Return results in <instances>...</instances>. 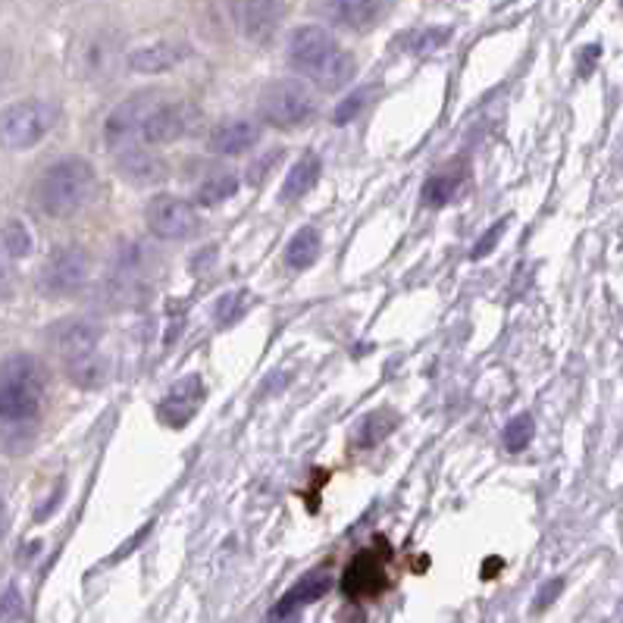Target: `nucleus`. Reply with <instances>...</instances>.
<instances>
[{
	"instance_id": "6",
	"label": "nucleus",
	"mask_w": 623,
	"mask_h": 623,
	"mask_svg": "<svg viewBox=\"0 0 623 623\" xmlns=\"http://www.w3.org/2000/svg\"><path fill=\"white\" fill-rule=\"evenodd\" d=\"M204 116L201 110L185 104V101H160L151 110V116L145 120V129H141V141L145 145H172V141H182V138H192L194 132L201 129Z\"/></svg>"
},
{
	"instance_id": "25",
	"label": "nucleus",
	"mask_w": 623,
	"mask_h": 623,
	"mask_svg": "<svg viewBox=\"0 0 623 623\" xmlns=\"http://www.w3.org/2000/svg\"><path fill=\"white\" fill-rule=\"evenodd\" d=\"M533 432H536V423H533V417L530 414H517L514 420L505 427V449L508 452H523L530 442H533Z\"/></svg>"
},
{
	"instance_id": "1",
	"label": "nucleus",
	"mask_w": 623,
	"mask_h": 623,
	"mask_svg": "<svg viewBox=\"0 0 623 623\" xmlns=\"http://www.w3.org/2000/svg\"><path fill=\"white\" fill-rule=\"evenodd\" d=\"M288 60L322 91H339L354 76V60L344 54L342 44L336 42L320 25H304L288 42Z\"/></svg>"
},
{
	"instance_id": "23",
	"label": "nucleus",
	"mask_w": 623,
	"mask_h": 623,
	"mask_svg": "<svg viewBox=\"0 0 623 623\" xmlns=\"http://www.w3.org/2000/svg\"><path fill=\"white\" fill-rule=\"evenodd\" d=\"M32 245H35V241H32L29 226H25L22 219H7V226H3V251H7V258H29V254H32Z\"/></svg>"
},
{
	"instance_id": "9",
	"label": "nucleus",
	"mask_w": 623,
	"mask_h": 623,
	"mask_svg": "<svg viewBox=\"0 0 623 623\" xmlns=\"http://www.w3.org/2000/svg\"><path fill=\"white\" fill-rule=\"evenodd\" d=\"M91 260L82 248H57L42 267V288L47 295H72L88 282Z\"/></svg>"
},
{
	"instance_id": "26",
	"label": "nucleus",
	"mask_w": 623,
	"mask_h": 623,
	"mask_svg": "<svg viewBox=\"0 0 623 623\" xmlns=\"http://www.w3.org/2000/svg\"><path fill=\"white\" fill-rule=\"evenodd\" d=\"M366 98H370V88H361V91H354L351 98H344L342 104L336 107V113H332V120L336 123H351L361 110H364Z\"/></svg>"
},
{
	"instance_id": "18",
	"label": "nucleus",
	"mask_w": 623,
	"mask_h": 623,
	"mask_svg": "<svg viewBox=\"0 0 623 623\" xmlns=\"http://www.w3.org/2000/svg\"><path fill=\"white\" fill-rule=\"evenodd\" d=\"M317 179H320V157L317 154H304L302 160L292 167V172H288L280 197L282 201H298V197H304L317 185Z\"/></svg>"
},
{
	"instance_id": "30",
	"label": "nucleus",
	"mask_w": 623,
	"mask_h": 623,
	"mask_svg": "<svg viewBox=\"0 0 623 623\" xmlns=\"http://www.w3.org/2000/svg\"><path fill=\"white\" fill-rule=\"evenodd\" d=\"M280 154H282V151H270V154H267V157H263V160H260V163H258V170L251 172L248 179H251V182H260V172L267 170L270 163H276V160H280Z\"/></svg>"
},
{
	"instance_id": "3",
	"label": "nucleus",
	"mask_w": 623,
	"mask_h": 623,
	"mask_svg": "<svg viewBox=\"0 0 623 623\" xmlns=\"http://www.w3.org/2000/svg\"><path fill=\"white\" fill-rule=\"evenodd\" d=\"M91 194H94V172L86 160L69 157V160H60L44 170L38 189H35V201H38L42 214L66 219V216L79 214Z\"/></svg>"
},
{
	"instance_id": "13",
	"label": "nucleus",
	"mask_w": 623,
	"mask_h": 623,
	"mask_svg": "<svg viewBox=\"0 0 623 623\" xmlns=\"http://www.w3.org/2000/svg\"><path fill=\"white\" fill-rule=\"evenodd\" d=\"M326 16L342 25V29H354V32H366L370 25L386 16L388 0H326Z\"/></svg>"
},
{
	"instance_id": "5",
	"label": "nucleus",
	"mask_w": 623,
	"mask_h": 623,
	"mask_svg": "<svg viewBox=\"0 0 623 623\" xmlns=\"http://www.w3.org/2000/svg\"><path fill=\"white\" fill-rule=\"evenodd\" d=\"M314 113H317V101L302 82H273L260 94V116H263V123H270L276 129L302 126Z\"/></svg>"
},
{
	"instance_id": "24",
	"label": "nucleus",
	"mask_w": 623,
	"mask_h": 623,
	"mask_svg": "<svg viewBox=\"0 0 623 623\" xmlns=\"http://www.w3.org/2000/svg\"><path fill=\"white\" fill-rule=\"evenodd\" d=\"M248 307H251V295H248V292H229V295H223L214 307L216 326H233V322H238L248 314Z\"/></svg>"
},
{
	"instance_id": "21",
	"label": "nucleus",
	"mask_w": 623,
	"mask_h": 623,
	"mask_svg": "<svg viewBox=\"0 0 623 623\" xmlns=\"http://www.w3.org/2000/svg\"><path fill=\"white\" fill-rule=\"evenodd\" d=\"M461 182H464V167H454L449 172H435L432 179H427L420 197H423L427 207H442V204H449L454 194H457Z\"/></svg>"
},
{
	"instance_id": "2",
	"label": "nucleus",
	"mask_w": 623,
	"mask_h": 623,
	"mask_svg": "<svg viewBox=\"0 0 623 623\" xmlns=\"http://www.w3.org/2000/svg\"><path fill=\"white\" fill-rule=\"evenodd\" d=\"M101 348V326L91 320H64L54 329V351L64 364L69 383L98 388L107 380V361Z\"/></svg>"
},
{
	"instance_id": "20",
	"label": "nucleus",
	"mask_w": 623,
	"mask_h": 623,
	"mask_svg": "<svg viewBox=\"0 0 623 623\" xmlns=\"http://www.w3.org/2000/svg\"><path fill=\"white\" fill-rule=\"evenodd\" d=\"M320 258V233L314 229V226H304L295 233V238L288 241V248H285V260H288V267L292 270H307V267H314Z\"/></svg>"
},
{
	"instance_id": "14",
	"label": "nucleus",
	"mask_w": 623,
	"mask_h": 623,
	"mask_svg": "<svg viewBox=\"0 0 623 623\" xmlns=\"http://www.w3.org/2000/svg\"><path fill=\"white\" fill-rule=\"evenodd\" d=\"M332 589V577L326 574V570H314V574H307L304 580H298V586H292L285 596L280 599V604L270 611V618H276V621H285V618H292L295 611H302L304 604L317 602L322 599L326 592Z\"/></svg>"
},
{
	"instance_id": "16",
	"label": "nucleus",
	"mask_w": 623,
	"mask_h": 623,
	"mask_svg": "<svg viewBox=\"0 0 623 623\" xmlns=\"http://www.w3.org/2000/svg\"><path fill=\"white\" fill-rule=\"evenodd\" d=\"M116 157V167L129 175L135 185H148V182H160L167 175V163L157 157V154L145 151V145H132L123 151L113 154Z\"/></svg>"
},
{
	"instance_id": "4",
	"label": "nucleus",
	"mask_w": 623,
	"mask_h": 623,
	"mask_svg": "<svg viewBox=\"0 0 623 623\" xmlns=\"http://www.w3.org/2000/svg\"><path fill=\"white\" fill-rule=\"evenodd\" d=\"M0 405L7 423H32L44 405V370L29 354H13L3 361Z\"/></svg>"
},
{
	"instance_id": "11",
	"label": "nucleus",
	"mask_w": 623,
	"mask_h": 623,
	"mask_svg": "<svg viewBox=\"0 0 623 623\" xmlns=\"http://www.w3.org/2000/svg\"><path fill=\"white\" fill-rule=\"evenodd\" d=\"M204 405V383H201V376H182L175 386L163 395V401H160V420L172 427V430H182V427H189L194 417H197V410Z\"/></svg>"
},
{
	"instance_id": "7",
	"label": "nucleus",
	"mask_w": 623,
	"mask_h": 623,
	"mask_svg": "<svg viewBox=\"0 0 623 623\" xmlns=\"http://www.w3.org/2000/svg\"><path fill=\"white\" fill-rule=\"evenodd\" d=\"M145 219H148V229L154 236L163 238V241H185V238L197 236V229H201V219L194 214L192 204L175 197V194L151 197Z\"/></svg>"
},
{
	"instance_id": "10",
	"label": "nucleus",
	"mask_w": 623,
	"mask_h": 623,
	"mask_svg": "<svg viewBox=\"0 0 623 623\" xmlns=\"http://www.w3.org/2000/svg\"><path fill=\"white\" fill-rule=\"evenodd\" d=\"M233 16L248 42H267L285 20V0H236Z\"/></svg>"
},
{
	"instance_id": "12",
	"label": "nucleus",
	"mask_w": 623,
	"mask_h": 623,
	"mask_svg": "<svg viewBox=\"0 0 623 623\" xmlns=\"http://www.w3.org/2000/svg\"><path fill=\"white\" fill-rule=\"evenodd\" d=\"M386 567L383 560L376 558L373 552H358V558L348 564L342 577L344 596L351 599H370V596H380L386 589Z\"/></svg>"
},
{
	"instance_id": "19",
	"label": "nucleus",
	"mask_w": 623,
	"mask_h": 623,
	"mask_svg": "<svg viewBox=\"0 0 623 623\" xmlns=\"http://www.w3.org/2000/svg\"><path fill=\"white\" fill-rule=\"evenodd\" d=\"M238 192V175L233 170H214L197 189H194V204L201 207H216L229 201Z\"/></svg>"
},
{
	"instance_id": "17",
	"label": "nucleus",
	"mask_w": 623,
	"mask_h": 623,
	"mask_svg": "<svg viewBox=\"0 0 623 623\" xmlns=\"http://www.w3.org/2000/svg\"><path fill=\"white\" fill-rule=\"evenodd\" d=\"M258 141H260V129L251 123V120H229V123H223V126L214 132V138H211L214 151L229 154V157L251 151Z\"/></svg>"
},
{
	"instance_id": "28",
	"label": "nucleus",
	"mask_w": 623,
	"mask_h": 623,
	"mask_svg": "<svg viewBox=\"0 0 623 623\" xmlns=\"http://www.w3.org/2000/svg\"><path fill=\"white\" fill-rule=\"evenodd\" d=\"M13 604H20L16 602V589H7V592H3V608H0V618H3V621H20L22 618V611H16Z\"/></svg>"
},
{
	"instance_id": "27",
	"label": "nucleus",
	"mask_w": 623,
	"mask_h": 623,
	"mask_svg": "<svg viewBox=\"0 0 623 623\" xmlns=\"http://www.w3.org/2000/svg\"><path fill=\"white\" fill-rule=\"evenodd\" d=\"M501 233H505V219H501V223H495V226H489V229H486V236H483V238H479V241H476V245H473L471 258L473 260L486 258V254H489V251H492V248H495V241L501 238Z\"/></svg>"
},
{
	"instance_id": "29",
	"label": "nucleus",
	"mask_w": 623,
	"mask_h": 623,
	"mask_svg": "<svg viewBox=\"0 0 623 623\" xmlns=\"http://www.w3.org/2000/svg\"><path fill=\"white\" fill-rule=\"evenodd\" d=\"M560 586H564V582L555 580V582H552V589H548V586H545V589H542V592H539V596H536V611H542V608H545V604H552V602H555V596H558V592H560Z\"/></svg>"
},
{
	"instance_id": "22",
	"label": "nucleus",
	"mask_w": 623,
	"mask_h": 623,
	"mask_svg": "<svg viewBox=\"0 0 623 623\" xmlns=\"http://www.w3.org/2000/svg\"><path fill=\"white\" fill-rule=\"evenodd\" d=\"M395 427H398V417H395L392 410H373V414H366L364 420L358 423L354 442H358L361 449H373V445L383 442Z\"/></svg>"
},
{
	"instance_id": "15",
	"label": "nucleus",
	"mask_w": 623,
	"mask_h": 623,
	"mask_svg": "<svg viewBox=\"0 0 623 623\" xmlns=\"http://www.w3.org/2000/svg\"><path fill=\"white\" fill-rule=\"evenodd\" d=\"M189 57V44H175V42H157L148 44V47H138L129 54V66L135 72H167L175 64H182Z\"/></svg>"
},
{
	"instance_id": "8",
	"label": "nucleus",
	"mask_w": 623,
	"mask_h": 623,
	"mask_svg": "<svg viewBox=\"0 0 623 623\" xmlns=\"http://www.w3.org/2000/svg\"><path fill=\"white\" fill-rule=\"evenodd\" d=\"M57 110L44 101H20L3 113V138L10 148H32L54 129Z\"/></svg>"
}]
</instances>
